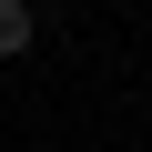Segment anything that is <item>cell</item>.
I'll return each mask as SVG.
<instances>
[{
  "mask_svg": "<svg viewBox=\"0 0 152 152\" xmlns=\"http://www.w3.org/2000/svg\"><path fill=\"white\" fill-rule=\"evenodd\" d=\"M31 31H41V20H31V0H0V61L31 51Z\"/></svg>",
  "mask_w": 152,
  "mask_h": 152,
  "instance_id": "1",
  "label": "cell"
}]
</instances>
